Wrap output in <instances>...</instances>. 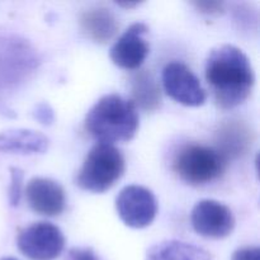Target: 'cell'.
Returning <instances> with one entry per match:
<instances>
[{"instance_id":"6da1fadb","label":"cell","mask_w":260,"mask_h":260,"mask_svg":"<svg viewBox=\"0 0 260 260\" xmlns=\"http://www.w3.org/2000/svg\"><path fill=\"white\" fill-rule=\"evenodd\" d=\"M205 74L216 104L223 109L244 103L255 83L250 60L234 45L213 48L206 61Z\"/></svg>"},{"instance_id":"7a4b0ae2","label":"cell","mask_w":260,"mask_h":260,"mask_svg":"<svg viewBox=\"0 0 260 260\" xmlns=\"http://www.w3.org/2000/svg\"><path fill=\"white\" fill-rule=\"evenodd\" d=\"M85 129L98 144L129 141L139 129L137 107L118 94H107L86 113Z\"/></svg>"},{"instance_id":"3957f363","label":"cell","mask_w":260,"mask_h":260,"mask_svg":"<svg viewBox=\"0 0 260 260\" xmlns=\"http://www.w3.org/2000/svg\"><path fill=\"white\" fill-rule=\"evenodd\" d=\"M126 161L114 145L96 144L86 155L76 175V185L91 193H104L122 178Z\"/></svg>"},{"instance_id":"277c9868","label":"cell","mask_w":260,"mask_h":260,"mask_svg":"<svg viewBox=\"0 0 260 260\" xmlns=\"http://www.w3.org/2000/svg\"><path fill=\"white\" fill-rule=\"evenodd\" d=\"M173 168L183 182L198 187L220 179L228 168V157L218 149L190 144L177 152Z\"/></svg>"},{"instance_id":"5b68a950","label":"cell","mask_w":260,"mask_h":260,"mask_svg":"<svg viewBox=\"0 0 260 260\" xmlns=\"http://www.w3.org/2000/svg\"><path fill=\"white\" fill-rule=\"evenodd\" d=\"M17 245L30 260H55L65 248V236L53 223L36 222L20 231Z\"/></svg>"},{"instance_id":"8992f818","label":"cell","mask_w":260,"mask_h":260,"mask_svg":"<svg viewBox=\"0 0 260 260\" xmlns=\"http://www.w3.org/2000/svg\"><path fill=\"white\" fill-rule=\"evenodd\" d=\"M119 218L132 229L147 228L155 220L157 202L154 193L141 185H127L116 198Z\"/></svg>"},{"instance_id":"52a82bcc","label":"cell","mask_w":260,"mask_h":260,"mask_svg":"<svg viewBox=\"0 0 260 260\" xmlns=\"http://www.w3.org/2000/svg\"><path fill=\"white\" fill-rule=\"evenodd\" d=\"M162 86L168 95L187 107L206 103L207 94L192 70L183 62H169L162 70Z\"/></svg>"},{"instance_id":"ba28073f","label":"cell","mask_w":260,"mask_h":260,"mask_svg":"<svg viewBox=\"0 0 260 260\" xmlns=\"http://www.w3.org/2000/svg\"><path fill=\"white\" fill-rule=\"evenodd\" d=\"M190 221L196 233L207 239L228 238L235 228L230 208L213 200L200 201L193 207Z\"/></svg>"},{"instance_id":"9c48e42d","label":"cell","mask_w":260,"mask_h":260,"mask_svg":"<svg viewBox=\"0 0 260 260\" xmlns=\"http://www.w3.org/2000/svg\"><path fill=\"white\" fill-rule=\"evenodd\" d=\"M147 32L149 27L142 22L129 25L112 46L109 52L112 62L124 70L139 69L150 52L149 43L144 38Z\"/></svg>"},{"instance_id":"30bf717a","label":"cell","mask_w":260,"mask_h":260,"mask_svg":"<svg viewBox=\"0 0 260 260\" xmlns=\"http://www.w3.org/2000/svg\"><path fill=\"white\" fill-rule=\"evenodd\" d=\"M30 210L38 215L55 217L65 210L66 196L60 183L50 178H33L25 188Z\"/></svg>"},{"instance_id":"8fae6325","label":"cell","mask_w":260,"mask_h":260,"mask_svg":"<svg viewBox=\"0 0 260 260\" xmlns=\"http://www.w3.org/2000/svg\"><path fill=\"white\" fill-rule=\"evenodd\" d=\"M80 25L84 33L96 43L109 42L119 28L116 15L103 7L85 10L80 17Z\"/></svg>"},{"instance_id":"7c38bea8","label":"cell","mask_w":260,"mask_h":260,"mask_svg":"<svg viewBox=\"0 0 260 260\" xmlns=\"http://www.w3.org/2000/svg\"><path fill=\"white\" fill-rule=\"evenodd\" d=\"M47 137L33 129H9L0 134V151L18 154H43L47 151Z\"/></svg>"},{"instance_id":"4fadbf2b","label":"cell","mask_w":260,"mask_h":260,"mask_svg":"<svg viewBox=\"0 0 260 260\" xmlns=\"http://www.w3.org/2000/svg\"><path fill=\"white\" fill-rule=\"evenodd\" d=\"M146 260H212L203 248L179 240H167L151 246Z\"/></svg>"},{"instance_id":"5bb4252c","label":"cell","mask_w":260,"mask_h":260,"mask_svg":"<svg viewBox=\"0 0 260 260\" xmlns=\"http://www.w3.org/2000/svg\"><path fill=\"white\" fill-rule=\"evenodd\" d=\"M131 90L135 106L141 107L145 111H155L161 103V94L154 76L146 70L139 71L132 76Z\"/></svg>"},{"instance_id":"9a60e30c","label":"cell","mask_w":260,"mask_h":260,"mask_svg":"<svg viewBox=\"0 0 260 260\" xmlns=\"http://www.w3.org/2000/svg\"><path fill=\"white\" fill-rule=\"evenodd\" d=\"M248 132L241 124H228L223 127L218 135H220V142L222 150H220L226 157L229 155H239L244 151L245 145L249 144Z\"/></svg>"},{"instance_id":"2e32d148","label":"cell","mask_w":260,"mask_h":260,"mask_svg":"<svg viewBox=\"0 0 260 260\" xmlns=\"http://www.w3.org/2000/svg\"><path fill=\"white\" fill-rule=\"evenodd\" d=\"M10 187H9V203L12 207H17L20 202L23 189L24 172L19 168H10Z\"/></svg>"},{"instance_id":"e0dca14e","label":"cell","mask_w":260,"mask_h":260,"mask_svg":"<svg viewBox=\"0 0 260 260\" xmlns=\"http://www.w3.org/2000/svg\"><path fill=\"white\" fill-rule=\"evenodd\" d=\"M33 117L40 122L43 126H51L55 121V114H53V109L51 108L50 104L47 103H40L36 106L35 111H33Z\"/></svg>"},{"instance_id":"ac0fdd59","label":"cell","mask_w":260,"mask_h":260,"mask_svg":"<svg viewBox=\"0 0 260 260\" xmlns=\"http://www.w3.org/2000/svg\"><path fill=\"white\" fill-rule=\"evenodd\" d=\"M66 260H102L90 248H73L68 251Z\"/></svg>"},{"instance_id":"d6986e66","label":"cell","mask_w":260,"mask_h":260,"mask_svg":"<svg viewBox=\"0 0 260 260\" xmlns=\"http://www.w3.org/2000/svg\"><path fill=\"white\" fill-rule=\"evenodd\" d=\"M231 260H260V250L258 246H245L238 249Z\"/></svg>"},{"instance_id":"ffe728a7","label":"cell","mask_w":260,"mask_h":260,"mask_svg":"<svg viewBox=\"0 0 260 260\" xmlns=\"http://www.w3.org/2000/svg\"><path fill=\"white\" fill-rule=\"evenodd\" d=\"M193 5L205 14H220L223 12L225 7V4L220 2H196L193 3Z\"/></svg>"},{"instance_id":"44dd1931","label":"cell","mask_w":260,"mask_h":260,"mask_svg":"<svg viewBox=\"0 0 260 260\" xmlns=\"http://www.w3.org/2000/svg\"><path fill=\"white\" fill-rule=\"evenodd\" d=\"M235 19H236V22H239V24L240 25H246V27H249V25H250L251 27V23H256L258 22V20H256V18H253L251 17V14H250V10H246V13H245V10L244 9H236L235 10Z\"/></svg>"},{"instance_id":"7402d4cb","label":"cell","mask_w":260,"mask_h":260,"mask_svg":"<svg viewBox=\"0 0 260 260\" xmlns=\"http://www.w3.org/2000/svg\"><path fill=\"white\" fill-rule=\"evenodd\" d=\"M119 7H124V8H132V7H136L139 5V3H117Z\"/></svg>"},{"instance_id":"603a6c76","label":"cell","mask_w":260,"mask_h":260,"mask_svg":"<svg viewBox=\"0 0 260 260\" xmlns=\"http://www.w3.org/2000/svg\"><path fill=\"white\" fill-rule=\"evenodd\" d=\"M0 260H17L15 258H3V259H0Z\"/></svg>"}]
</instances>
